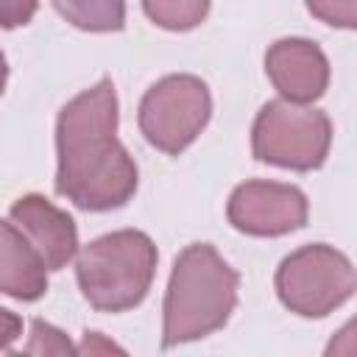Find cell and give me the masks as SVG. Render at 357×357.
<instances>
[{
    "mask_svg": "<svg viewBox=\"0 0 357 357\" xmlns=\"http://www.w3.org/2000/svg\"><path fill=\"white\" fill-rule=\"evenodd\" d=\"M6 81H8V61H6V56H3V50H0V95H3V89H6Z\"/></svg>",
    "mask_w": 357,
    "mask_h": 357,
    "instance_id": "e0dca14e",
    "label": "cell"
},
{
    "mask_svg": "<svg viewBox=\"0 0 357 357\" xmlns=\"http://www.w3.org/2000/svg\"><path fill=\"white\" fill-rule=\"evenodd\" d=\"M212 0H142L145 17L165 31H192L209 14Z\"/></svg>",
    "mask_w": 357,
    "mask_h": 357,
    "instance_id": "7c38bea8",
    "label": "cell"
},
{
    "mask_svg": "<svg viewBox=\"0 0 357 357\" xmlns=\"http://www.w3.org/2000/svg\"><path fill=\"white\" fill-rule=\"evenodd\" d=\"M0 293L17 301H39L47 293V268L25 234L0 218Z\"/></svg>",
    "mask_w": 357,
    "mask_h": 357,
    "instance_id": "30bf717a",
    "label": "cell"
},
{
    "mask_svg": "<svg viewBox=\"0 0 357 357\" xmlns=\"http://www.w3.org/2000/svg\"><path fill=\"white\" fill-rule=\"evenodd\" d=\"M28 354H70L75 351L73 343L64 337V332H59L56 326L45 324V321H33L31 324V343L25 346Z\"/></svg>",
    "mask_w": 357,
    "mask_h": 357,
    "instance_id": "5bb4252c",
    "label": "cell"
},
{
    "mask_svg": "<svg viewBox=\"0 0 357 357\" xmlns=\"http://www.w3.org/2000/svg\"><path fill=\"white\" fill-rule=\"evenodd\" d=\"M8 220L25 234L47 271H61L78 254L75 220L39 192L17 198L8 209Z\"/></svg>",
    "mask_w": 357,
    "mask_h": 357,
    "instance_id": "9c48e42d",
    "label": "cell"
},
{
    "mask_svg": "<svg viewBox=\"0 0 357 357\" xmlns=\"http://www.w3.org/2000/svg\"><path fill=\"white\" fill-rule=\"evenodd\" d=\"M279 301L301 318H324L343 307L357 287L351 259L326 243H310L287 254L276 268Z\"/></svg>",
    "mask_w": 357,
    "mask_h": 357,
    "instance_id": "5b68a950",
    "label": "cell"
},
{
    "mask_svg": "<svg viewBox=\"0 0 357 357\" xmlns=\"http://www.w3.org/2000/svg\"><path fill=\"white\" fill-rule=\"evenodd\" d=\"M265 73L279 98L290 103H312L329 86V59L304 36L276 39L265 53Z\"/></svg>",
    "mask_w": 357,
    "mask_h": 357,
    "instance_id": "ba28073f",
    "label": "cell"
},
{
    "mask_svg": "<svg viewBox=\"0 0 357 357\" xmlns=\"http://www.w3.org/2000/svg\"><path fill=\"white\" fill-rule=\"evenodd\" d=\"M310 14L332 28L351 31L357 25V0H304Z\"/></svg>",
    "mask_w": 357,
    "mask_h": 357,
    "instance_id": "4fadbf2b",
    "label": "cell"
},
{
    "mask_svg": "<svg viewBox=\"0 0 357 357\" xmlns=\"http://www.w3.org/2000/svg\"><path fill=\"white\" fill-rule=\"evenodd\" d=\"M226 218L248 237H282L307 226L310 204L293 184L251 178L231 190Z\"/></svg>",
    "mask_w": 357,
    "mask_h": 357,
    "instance_id": "52a82bcc",
    "label": "cell"
},
{
    "mask_svg": "<svg viewBox=\"0 0 357 357\" xmlns=\"http://www.w3.org/2000/svg\"><path fill=\"white\" fill-rule=\"evenodd\" d=\"M39 0H0V28H22L33 20Z\"/></svg>",
    "mask_w": 357,
    "mask_h": 357,
    "instance_id": "9a60e30c",
    "label": "cell"
},
{
    "mask_svg": "<svg viewBox=\"0 0 357 357\" xmlns=\"http://www.w3.org/2000/svg\"><path fill=\"white\" fill-rule=\"evenodd\" d=\"M212 117L209 86L192 73L159 78L139 100L137 123L148 145L167 156L187 151Z\"/></svg>",
    "mask_w": 357,
    "mask_h": 357,
    "instance_id": "8992f818",
    "label": "cell"
},
{
    "mask_svg": "<svg viewBox=\"0 0 357 357\" xmlns=\"http://www.w3.org/2000/svg\"><path fill=\"white\" fill-rule=\"evenodd\" d=\"M240 273L209 243H190L173 259L162 304V349L223 329L237 307Z\"/></svg>",
    "mask_w": 357,
    "mask_h": 357,
    "instance_id": "7a4b0ae2",
    "label": "cell"
},
{
    "mask_svg": "<svg viewBox=\"0 0 357 357\" xmlns=\"http://www.w3.org/2000/svg\"><path fill=\"white\" fill-rule=\"evenodd\" d=\"M50 3L78 31L112 33L126 28V0H50Z\"/></svg>",
    "mask_w": 357,
    "mask_h": 357,
    "instance_id": "8fae6325",
    "label": "cell"
},
{
    "mask_svg": "<svg viewBox=\"0 0 357 357\" xmlns=\"http://www.w3.org/2000/svg\"><path fill=\"white\" fill-rule=\"evenodd\" d=\"M117 92L112 78L67 100L56 120V192L84 212L126 206L139 184L134 156L117 139Z\"/></svg>",
    "mask_w": 357,
    "mask_h": 357,
    "instance_id": "6da1fadb",
    "label": "cell"
},
{
    "mask_svg": "<svg viewBox=\"0 0 357 357\" xmlns=\"http://www.w3.org/2000/svg\"><path fill=\"white\" fill-rule=\"evenodd\" d=\"M332 145V120L310 103L268 100L251 126V151L257 162L296 173L318 170Z\"/></svg>",
    "mask_w": 357,
    "mask_h": 357,
    "instance_id": "277c9868",
    "label": "cell"
},
{
    "mask_svg": "<svg viewBox=\"0 0 357 357\" xmlns=\"http://www.w3.org/2000/svg\"><path fill=\"white\" fill-rule=\"evenodd\" d=\"M22 335V318L0 307V351H11V343Z\"/></svg>",
    "mask_w": 357,
    "mask_h": 357,
    "instance_id": "2e32d148",
    "label": "cell"
},
{
    "mask_svg": "<svg viewBox=\"0 0 357 357\" xmlns=\"http://www.w3.org/2000/svg\"><path fill=\"white\" fill-rule=\"evenodd\" d=\"M159 251L139 229H117L86 243L75 257V279L98 312L139 307L153 284Z\"/></svg>",
    "mask_w": 357,
    "mask_h": 357,
    "instance_id": "3957f363",
    "label": "cell"
}]
</instances>
